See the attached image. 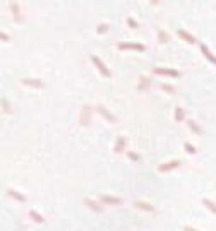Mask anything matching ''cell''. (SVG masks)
<instances>
[{
    "label": "cell",
    "instance_id": "cell-20",
    "mask_svg": "<svg viewBox=\"0 0 216 231\" xmlns=\"http://www.w3.org/2000/svg\"><path fill=\"white\" fill-rule=\"evenodd\" d=\"M203 204L206 205V207L209 209L211 212H214V214H216V204L213 202V200H209V199H203Z\"/></svg>",
    "mask_w": 216,
    "mask_h": 231
},
{
    "label": "cell",
    "instance_id": "cell-2",
    "mask_svg": "<svg viewBox=\"0 0 216 231\" xmlns=\"http://www.w3.org/2000/svg\"><path fill=\"white\" fill-rule=\"evenodd\" d=\"M119 50H132V51H146V46L141 43H119Z\"/></svg>",
    "mask_w": 216,
    "mask_h": 231
},
{
    "label": "cell",
    "instance_id": "cell-29",
    "mask_svg": "<svg viewBox=\"0 0 216 231\" xmlns=\"http://www.w3.org/2000/svg\"><path fill=\"white\" fill-rule=\"evenodd\" d=\"M184 231H197V229H194V228H190V226H185Z\"/></svg>",
    "mask_w": 216,
    "mask_h": 231
},
{
    "label": "cell",
    "instance_id": "cell-1",
    "mask_svg": "<svg viewBox=\"0 0 216 231\" xmlns=\"http://www.w3.org/2000/svg\"><path fill=\"white\" fill-rule=\"evenodd\" d=\"M91 62H93V64L96 65V67H98V70H100V72H101V74H103L105 77H110V75H112V72H110V69H108L107 65L103 64V60H101L100 57H96V55H93V57H91Z\"/></svg>",
    "mask_w": 216,
    "mask_h": 231
},
{
    "label": "cell",
    "instance_id": "cell-22",
    "mask_svg": "<svg viewBox=\"0 0 216 231\" xmlns=\"http://www.w3.org/2000/svg\"><path fill=\"white\" fill-rule=\"evenodd\" d=\"M158 39H160V43H168V34H166V31H160V33H158Z\"/></svg>",
    "mask_w": 216,
    "mask_h": 231
},
{
    "label": "cell",
    "instance_id": "cell-17",
    "mask_svg": "<svg viewBox=\"0 0 216 231\" xmlns=\"http://www.w3.org/2000/svg\"><path fill=\"white\" fill-rule=\"evenodd\" d=\"M29 218H31L33 221H36V223H45V218H43L41 214H38L36 211H33V209L29 211Z\"/></svg>",
    "mask_w": 216,
    "mask_h": 231
},
{
    "label": "cell",
    "instance_id": "cell-10",
    "mask_svg": "<svg viewBox=\"0 0 216 231\" xmlns=\"http://www.w3.org/2000/svg\"><path fill=\"white\" fill-rule=\"evenodd\" d=\"M201 51H203V55H204V57H206L208 60L211 62V64H214V65H216V57H214L213 53H211L209 48H208L206 45H201Z\"/></svg>",
    "mask_w": 216,
    "mask_h": 231
},
{
    "label": "cell",
    "instance_id": "cell-28",
    "mask_svg": "<svg viewBox=\"0 0 216 231\" xmlns=\"http://www.w3.org/2000/svg\"><path fill=\"white\" fill-rule=\"evenodd\" d=\"M163 89L168 91V93H175V89H173V87H170V86H163Z\"/></svg>",
    "mask_w": 216,
    "mask_h": 231
},
{
    "label": "cell",
    "instance_id": "cell-23",
    "mask_svg": "<svg viewBox=\"0 0 216 231\" xmlns=\"http://www.w3.org/2000/svg\"><path fill=\"white\" fill-rule=\"evenodd\" d=\"M127 26H129L130 29H137V23H135L132 17H127Z\"/></svg>",
    "mask_w": 216,
    "mask_h": 231
},
{
    "label": "cell",
    "instance_id": "cell-13",
    "mask_svg": "<svg viewBox=\"0 0 216 231\" xmlns=\"http://www.w3.org/2000/svg\"><path fill=\"white\" fill-rule=\"evenodd\" d=\"M125 144H127V139L119 137L117 139V144H115V152H124L125 151Z\"/></svg>",
    "mask_w": 216,
    "mask_h": 231
},
{
    "label": "cell",
    "instance_id": "cell-24",
    "mask_svg": "<svg viewBox=\"0 0 216 231\" xmlns=\"http://www.w3.org/2000/svg\"><path fill=\"white\" fill-rule=\"evenodd\" d=\"M98 33H100V34L108 33V24H100V26H98Z\"/></svg>",
    "mask_w": 216,
    "mask_h": 231
},
{
    "label": "cell",
    "instance_id": "cell-26",
    "mask_svg": "<svg viewBox=\"0 0 216 231\" xmlns=\"http://www.w3.org/2000/svg\"><path fill=\"white\" fill-rule=\"evenodd\" d=\"M127 156H129L132 161H139V156H137L135 152H130V151H129V152H127Z\"/></svg>",
    "mask_w": 216,
    "mask_h": 231
},
{
    "label": "cell",
    "instance_id": "cell-14",
    "mask_svg": "<svg viewBox=\"0 0 216 231\" xmlns=\"http://www.w3.org/2000/svg\"><path fill=\"white\" fill-rule=\"evenodd\" d=\"M23 84L31 87H43V82L40 79H23Z\"/></svg>",
    "mask_w": 216,
    "mask_h": 231
},
{
    "label": "cell",
    "instance_id": "cell-5",
    "mask_svg": "<svg viewBox=\"0 0 216 231\" xmlns=\"http://www.w3.org/2000/svg\"><path fill=\"white\" fill-rule=\"evenodd\" d=\"M89 116H91V108L87 105H84L82 110H81V123L84 127L89 125Z\"/></svg>",
    "mask_w": 216,
    "mask_h": 231
},
{
    "label": "cell",
    "instance_id": "cell-25",
    "mask_svg": "<svg viewBox=\"0 0 216 231\" xmlns=\"http://www.w3.org/2000/svg\"><path fill=\"white\" fill-rule=\"evenodd\" d=\"M184 147H185V151H187V152H190V154H196V147H194L192 144L185 142V146H184Z\"/></svg>",
    "mask_w": 216,
    "mask_h": 231
},
{
    "label": "cell",
    "instance_id": "cell-7",
    "mask_svg": "<svg viewBox=\"0 0 216 231\" xmlns=\"http://www.w3.org/2000/svg\"><path fill=\"white\" fill-rule=\"evenodd\" d=\"M10 10H12V17L16 23H21L23 21V17H21V10H19V5H17V2H12L10 3Z\"/></svg>",
    "mask_w": 216,
    "mask_h": 231
},
{
    "label": "cell",
    "instance_id": "cell-18",
    "mask_svg": "<svg viewBox=\"0 0 216 231\" xmlns=\"http://www.w3.org/2000/svg\"><path fill=\"white\" fill-rule=\"evenodd\" d=\"M0 105H2V110L7 113V115L12 111V108H10V105H9V101H7V98H2V100H0Z\"/></svg>",
    "mask_w": 216,
    "mask_h": 231
},
{
    "label": "cell",
    "instance_id": "cell-19",
    "mask_svg": "<svg viewBox=\"0 0 216 231\" xmlns=\"http://www.w3.org/2000/svg\"><path fill=\"white\" fill-rule=\"evenodd\" d=\"M187 125H189V128L194 132V134H197V135H199V134H203V130L199 128V125H197L196 122H192V120H189V123H187Z\"/></svg>",
    "mask_w": 216,
    "mask_h": 231
},
{
    "label": "cell",
    "instance_id": "cell-11",
    "mask_svg": "<svg viewBox=\"0 0 216 231\" xmlns=\"http://www.w3.org/2000/svg\"><path fill=\"white\" fill-rule=\"evenodd\" d=\"M7 193H9V197H12V199L19 200V202H26V197H24L23 193H19L17 190H14V188H9V190H7Z\"/></svg>",
    "mask_w": 216,
    "mask_h": 231
},
{
    "label": "cell",
    "instance_id": "cell-16",
    "mask_svg": "<svg viewBox=\"0 0 216 231\" xmlns=\"http://www.w3.org/2000/svg\"><path fill=\"white\" fill-rule=\"evenodd\" d=\"M149 86H151V80H149L148 77H141V80H139V91L149 89Z\"/></svg>",
    "mask_w": 216,
    "mask_h": 231
},
{
    "label": "cell",
    "instance_id": "cell-30",
    "mask_svg": "<svg viewBox=\"0 0 216 231\" xmlns=\"http://www.w3.org/2000/svg\"><path fill=\"white\" fill-rule=\"evenodd\" d=\"M151 3H153V5H158V3H160V0H151Z\"/></svg>",
    "mask_w": 216,
    "mask_h": 231
},
{
    "label": "cell",
    "instance_id": "cell-6",
    "mask_svg": "<svg viewBox=\"0 0 216 231\" xmlns=\"http://www.w3.org/2000/svg\"><path fill=\"white\" fill-rule=\"evenodd\" d=\"M101 202L107 205H122V199L112 197V195H101Z\"/></svg>",
    "mask_w": 216,
    "mask_h": 231
},
{
    "label": "cell",
    "instance_id": "cell-21",
    "mask_svg": "<svg viewBox=\"0 0 216 231\" xmlns=\"http://www.w3.org/2000/svg\"><path fill=\"white\" fill-rule=\"evenodd\" d=\"M184 116H185L184 108H175V120H177V122H182V120H184Z\"/></svg>",
    "mask_w": 216,
    "mask_h": 231
},
{
    "label": "cell",
    "instance_id": "cell-3",
    "mask_svg": "<svg viewBox=\"0 0 216 231\" xmlns=\"http://www.w3.org/2000/svg\"><path fill=\"white\" fill-rule=\"evenodd\" d=\"M153 72L158 74V75H166V77H178L180 75V72L175 70V69H165V67H155Z\"/></svg>",
    "mask_w": 216,
    "mask_h": 231
},
{
    "label": "cell",
    "instance_id": "cell-9",
    "mask_svg": "<svg viewBox=\"0 0 216 231\" xmlns=\"http://www.w3.org/2000/svg\"><path fill=\"white\" fill-rule=\"evenodd\" d=\"M98 111H100V113H101V116H105V118H107L110 123H115V122H117V118H115V116H113L112 113L108 111L107 108H103V106H98Z\"/></svg>",
    "mask_w": 216,
    "mask_h": 231
},
{
    "label": "cell",
    "instance_id": "cell-4",
    "mask_svg": "<svg viewBox=\"0 0 216 231\" xmlns=\"http://www.w3.org/2000/svg\"><path fill=\"white\" fill-rule=\"evenodd\" d=\"M180 166V161H168V163H165V164H160L158 166V171L160 173H166V171H171V170H175V168H178Z\"/></svg>",
    "mask_w": 216,
    "mask_h": 231
},
{
    "label": "cell",
    "instance_id": "cell-8",
    "mask_svg": "<svg viewBox=\"0 0 216 231\" xmlns=\"http://www.w3.org/2000/svg\"><path fill=\"white\" fill-rule=\"evenodd\" d=\"M134 207H137V209H142V211H148V212H153L155 211V207H153L149 202H142V200H135L134 202Z\"/></svg>",
    "mask_w": 216,
    "mask_h": 231
},
{
    "label": "cell",
    "instance_id": "cell-27",
    "mask_svg": "<svg viewBox=\"0 0 216 231\" xmlns=\"http://www.w3.org/2000/svg\"><path fill=\"white\" fill-rule=\"evenodd\" d=\"M0 39H2V41H10V38L5 34V33H2V31H0Z\"/></svg>",
    "mask_w": 216,
    "mask_h": 231
},
{
    "label": "cell",
    "instance_id": "cell-12",
    "mask_svg": "<svg viewBox=\"0 0 216 231\" xmlns=\"http://www.w3.org/2000/svg\"><path fill=\"white\" fill-rule=\"evenodd\" d=\"M178 36H180V38L184 39V41L190 43V45H192V43H196V38H194L192 34H189L187 31H184V29H178Z\"/></svg>",
    "mask_w": 216,
    "mask_h": 231
},
{
    "label": "cell",
    "instance_id": "cell-15",
    "mask_svg": "<svg viewBox=\"0 0 216 231\" xmlns=\"http://www.w3.org/2000/svg\"><path fill=\"white\" fill-rule=\"evenodd\" d=\"M84 204H86L89 209L96 211V212H101V211H103V207H101L100 204H98V202H94V200H91V199H86V200H84Z\"/></svg>",
    "mask_w": 216,
    "mask_h": 231
}]
</instances>
